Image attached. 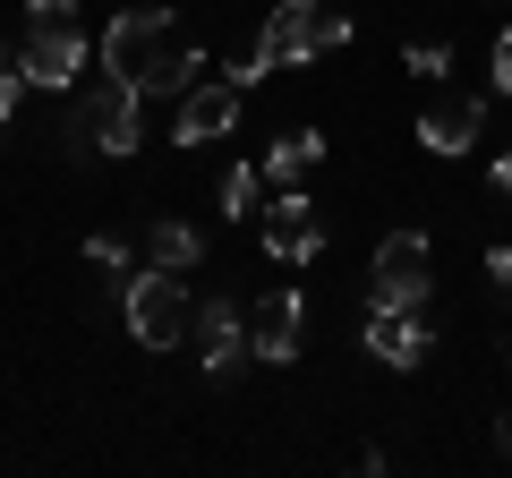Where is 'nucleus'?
I'll return each mask as SVG.
<instances>
[{"label": "nucleus", "mask_w": 512, "mask_h": 478, "mask_svg": "<svg viewBox=\"0 0 512 478\" xmlns=\"http://www.w3.org/2000/svg\"><path fill=\"white\" fill-rule=\"evenodd\" d=\"M256 197H265V171H248V163L222 171V222H231V214H256Z\"/></svg>", "instance_id": "dca6fc26"}, {"label": "nucleus", "mask_w": 512, "mask_h": 478, "mask_svg": "<svg viewBox=\"0 0 512 478\" xmlns=\"http://www.w3.org/2000/svg\"><path fill=\"white\" fill-rule=\"evenodd\" d=\"M495 188H504V197H512V154H504V163H495Z\"/></svg>", "instance_id": "b1692460"}, {"label": "nucleus", "mask_w": 512, "mask_h": 478, "mask_svg": "<svg viewBox=\"0 0 512 478\" xmlns=\"http://www.w3.org/2000/svg\"><path fill=\"white\" fill-rule=\"evenodd\" d=\"M436 291V248L419 231H384L367 257V308H427Z\"/></svg>", "instance_id": "39448f33"}, {"label": "nucleus", "mask_w": 512, "mask_h": 478, "mask_svg": "<svg viewBox=\"0 0 512 478\" xmlns=\"http://www.w3.org/2000/svg\"><path fill=\"white\" fill-rule=\"evenodd\" d=\"M495 453H512V410H504V419H495Z\"/></svg>", "instance_id": "5701e85b"}, {"label": "nucleus", "mask_w": 512, "mask_h": 478, "mask_svg": "<svg viewBox=\"0 0 512 478\" xmlns=\"http://www.w3.org/2000/svg\"><path fill=\"white\" fill-rule=\"evenodd\" d=\"M35 86V77L18 69V60H0V129H9V120H18V94Z\"/></svg>", "instance_id": "6ab92c4d"}, {"label": "nucleus", "mask_w": 512, "mask_h": 478, "mask_svg": "<svg viewBox=\"0 0 512 478\" xmlns=\"http://www.w3.org/2000/svg\"><path fill=\"white\" fill-rule=\"evenodd\" d=\"M265 248H274V265H316L325 257V214H316V197L282 188V197L265 205Z\"/></svg>", "instance_id": "1a4fd4ad"}, {"label": "nucleus", "mask_w": 512, "mask_h": 478, "mask_svg": "<svg viewBox=\"0 0 512 478\" xmlns=\"http://www.w3.org/2000/svg\"><path fill=\"white\" fill-rule=\"evenodd\" d=\"M487 69H495V94H504V103H512V26H504V35H495V52H487Z\"/></svg>", "instance_id": "412c9836"}, {"label": "nucleus", "mask_w": 512, "mask_h": 478, "mask_svg": "<svg viewBox=\"0 0 512 478\" xmlns=\"http://www.w3.org/2000/svg\"><path fill=\"white\" fill-rule=\"evenodd\" d=\"M410 77H427V86H436V77H453V43H410Z\"/></svg>", "instance_id": "a211bd4d"}, {"label": "nucleus", "mask_w": 512, "mask_h": 478, "mask_svg": "<svg viewBox=\"0 0 512 478\" xmlns=\"http://www.w3.org/2000/svg\"><path fill=\"white\" fill-rule=\"evenodd\" d=\"M248 342H256V359H265V368H291L299 342H308V299H299L291 282H274V291L248 308Z\"/></svg>", "instance_id": "0eeeda50"}, {"label": "nucleus", "mask_w": 512, "mask_h": 478, "mask_svg": "<svg viewBox=\"0 0 512 478\" xmlns=\"http://www.w3.org/2000/svg\"><path fill=\"white\" fill-rule=\"evenodd\" d=\"M60 146L69 154H137L146 146V94L128 86V77H94V86H77L69 94V120H60Z\"/></svg>", "instance_id": "f257e3e1"}, {"label": "nucleus", "mask_w": 512, "mask_h": 478, "mask_svg": "<svg viewBox=\"0 0 512 478\" xmlns=\"http://www.w3.org/2000/svg\"><path fill=\"white\" fill-rule=\"evenodd\" d=\"M163 52H171V9H163V0H137V9H120V18L103 26V43H94V60H103L111 77H128L137 94H146V77L163 69Z\"/></svg>", "instance_id": "20e7f679"}, {"label": "nucleus", "mask_w": 512, "mask_h": 478, "mask_svg": "<svg viewBox=\"0 0 512 478\" xmlns=\"http://www.w3.org/2000/svg\"><path fill=\"white\" fill-rule=\"evenodd\" d=\"M197 77H205V52H197V43H171V52H163V69L146 77V94H154V103H180V94L197 86Z\"/></svg>", "instance_id": "2eb2a0df"}, {"label": "nucleus", "mask_w": 512, "mask_h": 478, "mask_svg": "<svg viewBox=\"0 0 512 478\" xmlns=\"http://www.w3.org/2000/svg\"><path fill=\"white\" fill-rule=\"evenodd\" d=\"M26 26H77V0H26Z\"/></svg>", "instance_id": "aec40b11"}, {"label": "nucleus", "mask_w": 512, "mask_h": 478, "mask_svg": "<svg viewBox=\"0 0 512 478\" xmlns=\"http://www.w3.org/2000/svg\"><path fill=\"white\" fill-rule=\"evenodd\" d=\"M146 265H163V274H197L205 265V231L197 222H146Z\"/></svg>", "instance_id": "ddd939ff"}, {"label": "nucleus", "mask_w": 512, "mask_h": 478, "mask_svg": "<svg viewBox=\"0 0 512 478\" xmlns=\"http://www.w3.org/2000/svg\"><path fill=\"white\" fill-rule=\"evenodd\" d=\"M478 129H487V103H470V94H453V103H427V111H419V146L444 154V163H453V154H470Z\"/></svg>", "instance_id": "f8f14e48"}, {"label": "nucleus", "mask_w": 512, "mask_h": 478, "mask_svg": "<svg viewBox=\"0 0 512 478\" xmlns=\"http://www.w3.org/2000/svg\"><path fill=\"white\" fill-rule=\"evenodd\" d=\"M359 342L376 350V359H384L393 376H410V368H427V350H436V333H427V316H419V308H367Z\"/></svg>", "instance_id": "9b49d317"}, {"label": "nucleus", "mask_w": 512, "mask_h": 478, "mask_svg": "<svg viewBox=\"0 0 512 478\" xmlns=\"http://www.w3.org/2000/svg\"><path fill=\"white\" fill-rule=\"evenodd\" d=\"M316 163H325V137H316V129H282L274 146H265V180H274V188H299Z\"/></svg>", "instance_id": "4468645a"}, {"label": "nucleus", "mask_w": 512, "mask_h": 478, "mask_svg": "<svg viewBox=\"0 0 512 478\" xmlns=\"http://www.w3.org/2000/svg\"><path fill=\"white\" fill-rule=\"evenodd\" d=\"M231 129H239V86L231 77H197L180 94V111H171V146H214Z\"/></svg>", "instance_id": "6e6552de"}, {"label": "nucleus", "mask_w": 512, "mask_h": 478, "mask_svg": "<svg viewBox=\"0 0 512 478\" xmlns=\"http://www.w3.org/2000/svg\"><path fill=\"white\" fill-rule=\"evenodd\" d=\"M350 43V9L342 0H274L256 26V60L265 69H308V60L342 52Z\"/></svg>", "instance_id": "f03ea898"}, {"label": "nucleus", "mask_w": 512, "mask_h": 478, "mask_svg": "<svg viewBox=\"0 0 512 478\" xmlns=\"http://www.w3.org/2000/svg\"><path fill=\"white\" fill-rule=\"evenodd\" d=\"M120 325L137 333V350H180L188 333H197V299H188L180 274H163V265H137L120 291Z\"/></svg>", "instance_id": "7ed1b4c3"}, {"label": "nucleus", "mask_w": 512, "mask_h": 478, "mask_svg": "<svg viewBox=\"0 0 512 478\" xmlns=\"http://www.w3.org/2000/svg\"><path fill=\"white\" fill-rule=\"evenodd\" d=\"M197 342H205V376H214V385H239V376L256 368V342H248V308H231V299L197 308Z\"/></svg>", "instance_id": "9d476101"}, {"label": "nucleus", "mask_w": 512, "mask_h": 478, "mask_svg": "<svg viewBox=\"0 0 512 478\" xmlns=\"http://www.w3.org/2000/svg\"><path fill=\"white\" fill-rule=\"evenodd\" d=\"M487 282H495V291H512V248H487Z\"/></svg>", "instance_id": "4be33fe9"}, {"label": "nucleus", "mask_w": 512, "mask_h": 478, "mask_svg": "<svg viewBox=\"0 0 512 478\" xmlns=\"http://www.w3.org/2000/svg\"><path fill=\"white\" fill-rule=\"evenodd\" d=\"M86 35H77V26H26V43H18V69L35 77L43 94H77L86 86Z\"/></svg>", "instance_id": "423d86ee"}, {"label": "nucleus", "mask_w": 512, "mask_h": 478, "mask_svg": "<svg viewBox=\"0 0 512 478\" xmlns=\"http://www.w3.org/2000/svg\"><path fill=\"white\" fill-rule=\"evenodd\" d=\"M86 265H94V274H111V282L137 274V257H128V239H120V231H94V239H86Z\"/></svg>", "instance_id": "f3484780"}]
</instances>
